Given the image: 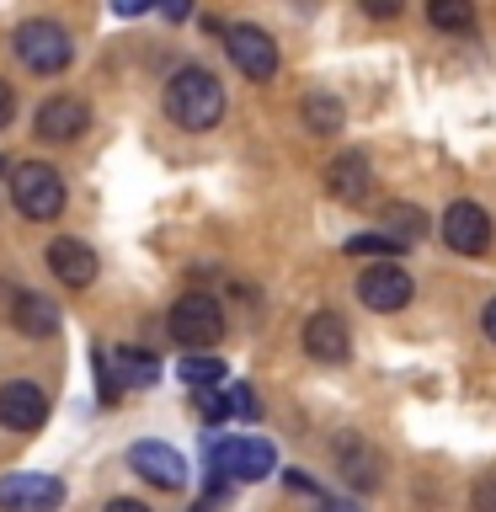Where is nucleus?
Instances as JSON below:
<instances>
[{
  "instance_id": "obj_1",
  "label": "nucleus",
  "mask_w": 496,
  "mask_h": 512,
  "mask_svg": "<svg viewBox=\"0 0 496 512\" xmlns=\"http://www.w3.org/2000/svg\"><path fill=\"white\" fill-rule=\"evenodd\" d=\"M166 112L176 128H192V134H208L219 118H224V86L214 70L203 64H187L166 80Z\"/></svg>"
},
{
  "instance_id": "obj_2",
  "label": "nucleus",
  "mask_w": 496,
  "mask_h": 512,
  "mask_svg": "<svg viewBox=\"0 0 496 512\" xmlns=\"http://www.w3.org/2000/svg\"><path fill=\"white\" fill-rule=\"evenodd\" d=\"M16 59H22L32 75H59V70H70L75 43H70V32H64L59 22L32 16V22L16 27Z\"/></svg>"
},
{
  "instance_id": "obj_3",
  "label": "nucleus",
  "mask_w": 496,
  "mask_h": 512,
  "mask_svg": "<svg viewBox=\"0 0 496 512\" xmlns=\"http://www.w3.org/2000/svg\"><path fill=\"white\" fill-rule=\"evenodd\" d=\"M11 203H16V214H27V219H59L64 214L59 171L43 166V160H22V166L11 171Z\"/></svg>"
},
{
  "instance_id": "obj_4",
  "label": "nucleus",
  "mask_w": 496,
  "mask_h": 512,
  "mask_svg": "<svg viewBox=\"0 0 496 512\" xmlns=\"http://www.w3.org/2000/svg\"><path fill=\"white\" fill-rule=\"evenodd\" d=\"M224 48H230L235 70L246 80H272V75H278V43H272L267 27L230 22V27H224Z\"/></svg>"
},
{
  "instance_id": "obj_5",
  "label": "nucleus",
  "mask_w": 496,
  "mask_h": 512,
  "mask_svg": "<svg viewBox=\"0 0 496 512\" xmlns=\"http://www.w3.org/2000/svg\"><path fill=\"white\" fill-rule=\"evenodd\" d=\"M166 326L182 347H208L224 336V310H219V299H208V294H182L171 304Z\"/></svg>"
},
{
  "instance_id": "obj_6",
  "label": "nucleus",
  "mask_w": 496,
  "mask_h": 512,
  "mask_svg": "<svg viewBox=\"0 0 496 512\" xmlns=\"http://www.w3.org/2000/svg\"><path fill=\"white\" fill-rule=\"evenodd\" d=\"M214 470L230 480H262L278 470V454H272L267 438H224L214 443Z\"/></svg>"
},
{
  "instance_id": "obj_7",
  "label": "nucleus",
  "mask_w": 496,
  "mask_h": 512,
  "mask_svg": "<svg viewBox=\"0 0 496 512\" xmlns=\"http://www.w3.org/2000/svg\"><path fill=\"white\" fill-rule=\"evenodd\" d=\"M48 422V395L32 379H6L0 384V427L11 432H38Z\"/></svg>"
},
{
  "instance_id": "obj_8",
  "label": "nucleus",
  "mask_w": 496,
  "mask_h": 512,
  "mask_svg": "<svg viewBox=\"0 0 496 512\" xmlns=\"http://www.w3.org/2000/svg\"><path fill=\"white\" fill-rule=\"evenodd\" d=\"M443 240H448L459 256H480V251L491 246V214H486L480 203H470V198L448 203V208H443Z\"/></svg>"
},
{
  "instance_id": "obj_9",
  "label": "nucleus",
  "mask_w": 496,
  "mask_h": 512,
  "mask_svg": "<svg viewBox=\"0 0 496 512\" xmlns=\"http://www.w3.org/2000/svg\"><path fill=\"white\" fill-rule=\"evenodd\" d=\"M358 299L368 304V310H379V315L406 310V304H411V272L400 262H374L358 278Z\"/></svg>"
},
{
  "instance_id": "obj_10",
  "label": "nucleus",
  "mask_w": 496,
  "mask_h": 512,
  "mask_svg": "<svg viewBox=\"0 0 496 512\" xmlns=\"http://www.w3.org/2000/svg\"><path fill=\"white\" fill-rule=\"evenodd\" d=\"M64 480L54 475H6L0 480V512H59Z\"/></svg>"
},
{
  "instance_id": "obj_11",
  "label": "nucleus",
  "mask_w": 496,
  "mask_h": 512,
  "mask_svg": "<svg viewBox=\"0 0 496 512\" xmlns=\"http://www.w3.org/2000/svg\"><path fill=\"white\" fill-rule=\"evenodd\" d=\"M128 464L160 491H182L187 486V459L176 454L171 443H134L128 448Z\"/></svg>"
},
{
  "instance_id": "obj_12",
  "label": "nucleus",
  "mask_w": 496,
  "mask_h": 512,
  "mask_svg": "<svg viewBox=\"0 0 496 512\" xmlns=\"http://www.w3.org/2000/svg\"><path fill=\"white\" fill-rule=\"evenodd\" d=\"M86 128H91V107L80 96H48L38 107V134L48 144H75Z\"/></svg>"
},
{
  "instance_id": "obj_13",
  "label": "nucleus",
  "mask_w": 496,
  "mask_h": 512,
  "mask_svg": "<svg viewBox=\"0 0 496 512\" xmlns=\"http://www.w3.org/2000/svg\"><path fill=\"white\" fill-rule=\"evenodd\" d=\"M48 267H54V278L64 288H91L96 283V251L75 235H59L54 246H48Z\"/></svg>"
},
{
  "instance_id": "obj_14",
  "label": "nucleus",
  "mask_w": 496,
  "mask_h": 512,
  "mask_svg": "<svg viewBox=\"0 0 496 512\" xmlns=\"http://www.w3.org/2000/svg\"><path fill=\"white\" fill-rule=\"evenodd\" d=\"M304 352H310L315 363H342L347 352H352L347 320H342V315H331V310L310 315V320H304Z\"/></svg>"
},
{
  "instance_id": "obj_15",
  "label": "nucleus",
  "mask_w": 496,
  "mask_h": 512,
  "mask_svg": "<svg viewBox=\"0 0 496 512\" xmlns=\"http://www.w3.org/2000/svg\"><path fill=\"white\" fill-rule=\"evenodd\" d=\"M326 187H331V198H342V203H363L368 198V187H374V171H368V155H336L331 160V171H326Z\"/></svg>"
},
{
  "instance_id": "obj_16",
  "label": "nucleus",
  "mask_w": 496,
  "mask_h": 512,
  "mask_svg": "<svg viewBox=\"0 0 496 512\" xmlns=\"http://www.w3.org/2000/svg\"><path fill=\"white\" fill-rule=\"evenodd\" d=\"M11 320H16V331H27V336H54L59 331V310H54V299H43V294H16Z\"/></svg>"
},
{
  "instance_id": "obj_17",
  "label": "nucleus",
  "mask_w": 496,
  "mask_h": 512,
  "mask_svg": "<svg viewBox=\"0 0 496 512\" xmlns=\"http://www.w3.org/2000/svg\"><path fill=\"white\" fill-rule=\"evenodd\" d=\"M427 235V219L416 203H390L384 208V240H395V246H411V240Z\"/></svg>"
},
{
  "instance_id": "obj_18",
  "label": "nucleus",
  "mask_w": 496,
  "mask_h": 512,
  "mask_svg": "<svg viewBox=\"0 0 496 512\" xmlns=\"http://www.w3.org/2000/svg\"><path fill=\"white\" fill-rule=\"evenodd\" d=\"M304 128H310V134H336V128H342V102L326 91H310L304 96Z\"/></svg>"
},
{
  "instance_id": "obj_19",
  "label": "nucleus",
  "mask_w": 496,
  "mask_h": 512,
  "mask_svg": "<svg viewBox=\"0 0 496 512\" xmlns=\"http://www.w3.org/2000/svg\"><path fill=\"white\" fill-rule=\"evenodd\" d=\"M176 374H182L192 390H219V384H224V363L208 358V352H187V358L176 363Z\"/></svg>"
},
{
  "instance_id": "obj_20",
  "label": "nucleus",
  "mask_w": 496,
  "mask_h": 512,
  "mask_svg": "<svg viewBox=\"0 0 496 512\" xmlns=\"http://www.w3.org/2000/svg\"><path fill=\"white\" fill-rule=\"evenodd\" d=\"M112 363H118V384H155L160 379V358H150V352L123 347Z\"/></svg>"
},
{
  "instance_id": "obj_21",
  "label": "nucleus",
  "mask_w": 496,
  "mask_h": 512,
  "mask_svg": "<svg viewBox=\"0 0 496 512\" xmlns=\"http://www.w3.org/2000/svg\"><path fill=\"white\" fill-rule=\"evenodd\" d=\"M427 22H432V27L459 32V27H470V22H475V11H470V6H459V0H432V6H427Z\"/></svg>"
},
{
  "instance_id": "obj_22",
  "label": "nucleus",
  "mask_w": 496,
  "mask_h": 512,
  "mask_svg": "<svg viewBox=\"0 0 496 512\" xmlns=\"http://www.w3.org/2000/svg\"><path fill=\"white\" fill-rule=\"evenodd\" d=\"M368 251H374V256H395L400 246H395V240H384V235H352L347 240V256H368Z\"/></svg>"
},
{
  "instance_id": "obj_23",
  "label": "nucleus",
  "mask_w": 496,
  "mask_h": 512,
  "mask_svg": "<svg viewBox=\"0 0 496 512\" xmlns=\"http://www.w3.org/2000/svg\"><path fill=\"white\" fill-rule=\"evenodd\" d=\"M475 507H480V512H496V475H486V480L475 486Z\"/></svg>"
},
{
  "instance_id": "obj_24",
  "label": "nucleus",
  "mask_w": 496,
  "mask_h": 512,
  "mask_svg": "<svg viewBox=\"0 0 496 512\" xmlns=\"http://www.w3.org/2000/svg\"><path fill=\"white\" fill-rule=\"evenodd\" d=\"M230 406H235L240 416H256V400H251L246 384H230Z\"/></svg>"
},
{
  "instance_id": "obj_25",
  "label": "nucleus",
  "mask_w": 496,
  "mask_h": 512,
  "mask_svg": "<svg viewBox=\"0 0 496 512\" xmlns=\"http://www.w3.org/2000/svg\"><path fill=\"white\" fill-rule=\"evenodd\" d=\"M11 118H16V91H11V80H0V128Z\"/></svg>"
},
{
  "instance_id": "obj_26",
  "label": "nucleus",
  "mask_w": 496,
  "mask_h": 512,
  "mask_svg": "<svg viewBox=\"0 0 496 512\" xmlns=\"http://www.w3.org/2000/svg\"><path fill=\"white\" fill-rule=\"evenodd\" d=\"M107 512H150V507L134 502V496H118V502H107Z\"/></svg>"
},
{
  "instance_id": "obj_27",
  "label": "nucleus",
  "mask_w": 496,
  "mask_h": 512,
  "mask_svg": "<svg viewBox=\"0 0 496 512\" xmlns=\"http://www.w3.org/2000/svg\"><path fill=\"white\" fill-rule=\"evenodd\" d=\"M368 11L374 16H400V0H368Z\"/></svg>"
},
{
  "instance_id": "obj_28",
  "label": "nucleus",
  "mask_w": 496,
  "mask_h": 512,
  "mask_svg": "<svg viewBox=\"0 0 496 512\" xmlns=\"http://www.w3.org/2000/svg\"><path fill=\"white\" fill-rule=\"evenodd\" d=\"M486 336H491V342H496V299L486 304Z\"/></svg>"
},
{
  "instance_id": "obj_29",
  "label": "nucleus",
  "mask_w": 496,
  "mask_h": 512,
  "mask_svg": "<svg viewBox=\"0 0 496 512\" xmlns=\"http://www.w3.org/2000/svg\"><path fill=\"white\" fill-rule=\"evenodd\" d=\"M320 512H347V507H320Z\"/></svg>"
}]
</instances>
